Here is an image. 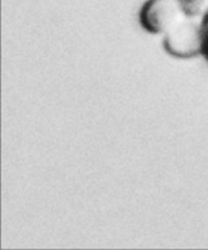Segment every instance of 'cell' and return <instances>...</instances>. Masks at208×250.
Masks as SVG:
<instances>
[{
    "instance_id": "cell-1",
    "label": "cell",
    "mask_w": 208,
    "mask_h": 250,
    "mask_svg": "<svg viewBox=\"0 0 208 250\" xmlns=\"http://www.w3.org/2000/svg\"><path fill=\"white\" fill-rule=\"evenodd\" d=\"M200 49L204 58L208 61V7L202 19L200 27Z\"/></svg>"
},
{
    "instance_id": "cell-2",
    "label": "cell",
    "mask_w": 208,
    "mask_h": 250,
    "mask_svg": "<svg viewBox=\"0 0 208 250\" xmlns=\"http://www.w3.org/2000/svg\"><path fill=\"white\" fill-rule=\"evenodd\" d=\"M188 14H196L202 7H208V0H178Z\"/></svg>"
}]
</instances>
